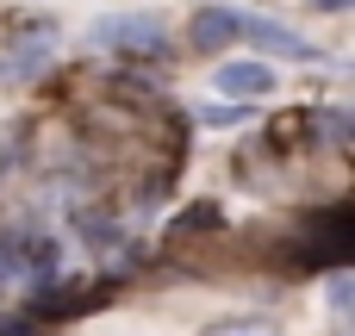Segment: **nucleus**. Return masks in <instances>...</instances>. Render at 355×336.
I'll return each instance as SVG.
<instances>
[{"mask_svg": "<svg viewBox=\"0 0 355 336\" xmlns=\"http://www.w3.org/2000/svg\"><path fill=\"white\" fill-rule=\"evenodd\" d=\"M12 281H25V268H19V256L6 249V237H0V293H6Z\"/></svg>", "mask_w": 355, "mask_h": 336, "instance_id": "nucleus-5", "label": "nucleus"}, {"mask_svg": "<svg viewBox=\"0 0 355 336\" xmlns=\"http://www.w3.org/2000/svg\"><path fill=\"white\" fill-rule=\"evenodd\" d=\"M243 37H250L262 56H287V62H306V56H312V44H306L293 25H281V19H262V12H256V19L243 12ZM262 56H256V62H262Z\"/></svg>", "mask_w": 355, "mask_h": 336, "instance_id": "nucleus-2", "label": "nucleus"}, {"mask_svg": "<svg viewBox=\"0 0 355 336\" xmlns=\"http://www.w3.org/2000/svg\"><path fill=\"white\" fill-rule=\"evenodd\" d=\"M206 336H281L275 324H218V330H206Z\"/></svg>", "mask_w": 355, "mask_h": 336, "instance_id": "nucleus-6", "label": "nucleus"}, {"mask_svg": "<svg viewBox=\"0 0 355 336\" xmlns=\"http://www.w3.org/2000/svg\"><path fill=\"white\" fill-rule=\"evenodd\" d=\"M0 336H44L37 318H0Z\"/></svg>", "mask_w": 355, "mask_h": 336, "instance_id": "nucleus-7", "label": "nucleus"}, {"mask_svg": "<svg viewBox=\"0 0 355 336\" xmlns=\"http://www.w3.org/2000/svg\"><path fill=\"white\" fill-rule=\"evenodd\" d=\"M94 44H100V50H131V56H168L156 19H144V12H112V19H100V25H94Z\"/></svg>", "mask_w": 355, "mask_h": 336, "instance_id": "nucleus-1", "label": "nucleus"}, {"mask_svg": "<svg viewBox=\"0 0 355 336\" xmlns=\"http://www.w3.org/2000/svg\"><path fill=\"white\" fill-rule=\"evenodd\" d=\"M187 37H193V50H212V56H218L231 37H243V12H237V6H200Z\"/></svg>", "mask_w": 355, "mask_h": 336, "instance_id": "nucleus-4", "label": "nucleus"}, {"mask_svg": "<svg viewBox=\"0 0 355 336\" xmlns=\"http://www.w3.org/2000/svg\"><path fill=\"white\" fill-rule=\"evenodd\" d=\"M212 87L231 94V100H262V94H275V69L256 62V56H243V62H218Z\"/></svg>", "mask_w": 355, "mask_h": 336, "instance_id": "nucleus-3", "label": "nucleus"}]
</instances>
